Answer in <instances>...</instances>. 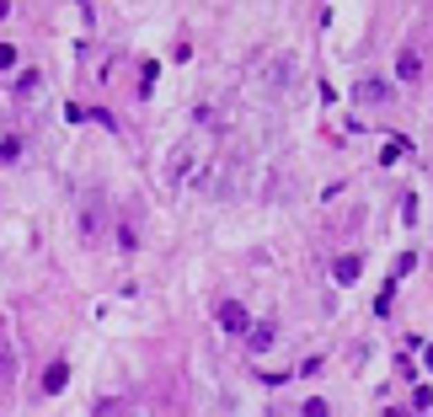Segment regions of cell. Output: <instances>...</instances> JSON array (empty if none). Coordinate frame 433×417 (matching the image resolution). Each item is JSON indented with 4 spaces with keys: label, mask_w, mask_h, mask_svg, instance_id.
I'll list each match as a JSON object with an SVG mask.
<instances>
[{
    "label": "cell",
    "mask_w": 433,
    "mask_h": 417,
    "mask_svg": "<svg viewBox=\"0 0 433 417\" xmlns=\"http://www.w3.org/2000/svg\"><path fill=\"white\" fill-rule=\"evenodd\" d=\"M11 64H17V48H11V43H0V70H11Z\"/></svg>",
    "instance_id": "7c38bea8"
},
{
    "label": "cell",
    "mask_w": 433,
    "mask_h": 417,
    "mask_svg": "<svg viewBox=\"0 0 433 417\" xmlns=\"http://www.w3.org/2000/svg\"><path fill=\"white\" fill-rule=\"evenodd\" d=\"M353 102H391V86H385V80H358V86H353Z\"/></svg>",
    "instance_id": "7a4b0ae2"
},
{
    "label": "cell",
    "mask_w": 433,
    "mask_h": 417,
    "mask_svg": "<svg viewBox=\"0 0 433 417\" xmlns=\"http://www.w3.org/2000/svg\"><path fill=\"white\" fill-rule=\"evenodd\" d=\"M17 156H21V145L6 134V139H0V166H6V160H17Z\"/></svg>",
    "instance_id": "9c48e42d"
},
{
    "label": "cell",
    "mask_w": 433,
    "mask_h": 417,
    "mask_svg": "<svg viewBox=\"0 0 433 417\" xmlns=\"http://www.w3.org/2000/svg\"><path fill=\"white\" fill-rule=\"evenodd\" d=\"M11 369H17V353H11V342H6V332H0V385L11 380Z\"/></svg>",
    "instance_id": "52a82bcc"
},
{
    "label": "cell",
    "mask_w": 433,
    "mask_h": 417,
    "mask_svg": "<svg viewBox=\"0 0 433 417\" xmlns=\"http://www.w3.org/2000/svg\"><path fill=\"white\" fill-rule=\"evenodd\" d=\"M64 385H70V364H48V375H43V396H59Z\"/></svg>",
    "instance_id": "3957f363"
},
{
    "label": "cell",
    "mask_w": 433,
    "mask_h": 417,
    "mask_svg": "<svg viewBox=\"0 0 433 417\" xmlns=\"http://www.w3.org/2000/svg\"><path fill=\"white\" fill-rule=\"evenodd\" d=\"M391 299H396V284H385V289H380V299H374V311L385 316V311H391Z\"/></svg>",
    "instance_id": "30bf717a"
},
{
    "label": "cell",
    "mask_w": 433,
    "mask_h": 417,
    "mask_svg": "<svg viewBox=\"0 0 433 417\" xmlns=\"http://www.w3.org/2000/svg\"><path fill=\"white\" fill-rule=\"evenodd\" d=\"M300 412H305V417H331V407H327V401H305Z\"/></svg>",
    "instance_id": "8fae6325"
},
{
    "label": "cell",
    "mask_w": 433,
    "mask_h": 417,
    "mask_svg": "<svg viewBox=\"0 0 433 417\" xmlns=\"http://www.w3.org/2000/svg\"><path fill=\"white\" fill-rule=\"evenodd\" d=\"M155 75H161V64L144 59V64H139V91H150V86H155Z\"/></svg>",
    "instance_id": "ba28073f"
},
{
    "label": "cell",
    "mask_w": 433,
    "mask_h": 417,
    "mask_svg": "<svg viewBox=\"0 0 433 417\" xmlns=\"http://www.w3.org/2000/svg\"><path fill=\"white\" fill-rule=\"evenodd\" d=\"M396 75H401V80H417V75H423V59H417V48H407V54L396 59Z\"/></svg>",
    "instance_id": "5b68a950"
},
{
    "label": "cell",
    "mask_w": 433,
    "mask_h": 417,
    "mask_svg": "<svg viewBox=\"0 0 433 417\" xmlns=\"http://www.w3.org/2000/svg\"><path fill=\"white\" fill-rule=\"evenodd\" d=\"M214 321H220V332H230V337H247L251 332V316H247L241 299H220L214 305Z\"/></svg>",
    "instance_id": "6da1fadb"
},
{
    "label": "cell",
    "mask_w": 433,
    "mask_h": 417,
    "mask_svg": "<svg viewBox=\"0 0 433 417\" xmlns=\"http://www.w3.org/2000/svg\"><path fill=\"white\" fill-rule=\"evenodd\" d=\"M385 417H407V412H385Z\"/></svg>",
    "instance_id": "4fadbf2b"
},
{
    "label": "cell",
    "mask_w": 433,
    "mask_h": 417,
    "mask_svg": "<svg viewBox=\"0 0 433 417\" xmlns=\"http://www.w3.org/2000/svg\"><path fill=\"white\" fill-rule=\"evenodd\" d=\"M81 230H86V241L102 236V203H86L81 209Z\"/></svg>",
    "instance_id": "277c9868"
},
{
    "label": "cell",
    "mask_w": 433,
    "mask_h": 417,
    "mask_svg": "<svg viewBox=\"0 0 433 417\" xmlns=\"http://www.w3.org/2000/svg\"><path fill=\"white\" fill-rule=\"evenodd\" d=\"M358 273H364V257H353V252H348V257H337V284H353Z\"/></svg>",
    "instance_id": "8992f818"
}]
</instances>
